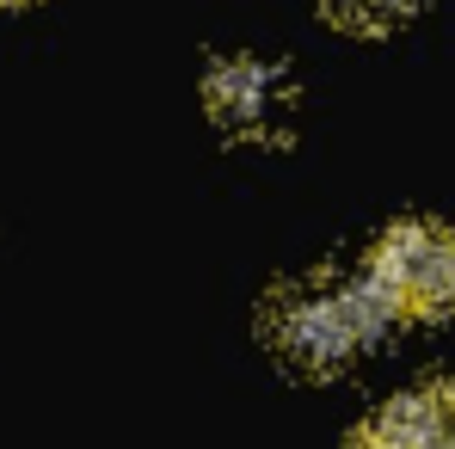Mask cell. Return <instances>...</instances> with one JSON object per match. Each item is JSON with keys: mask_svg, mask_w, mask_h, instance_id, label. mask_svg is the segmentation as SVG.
Segmentation results:
<instances>
[{"mask_svg": "<svg viewBox=\"0 0 455 449\" xmlns=\"http://www.w3.org/2000/svg\"><path fill=\"white\" fill-rule=\"evenodd\" d=\"M387 301L363 277H339V271H314L302 284H283L265 308V339L271 351L302 375H332L351 357H363V345L387 326Z\"/></svg>", "mask_w": 455, "mask_h": 449, "instance_id": "1", "label": "cell"}, {"mask_svg": "<svg viewBox=\"0 0 455 449\" xmlns=\"http://www.w3.org/2000/svg\"><path fill=\"white\" fill-rule=\"evenodd\" d=\"M0 6H12V0H0Z\"/></svg>", "mask_w": 455, "mask_h": 449, "instance_id": "7", "label": "cell"}, {"mask_svg": "<svg viewBox=\"0 0 455 449\" xmlns=\"http://www.w3.org/2000/svg\"><path fill=\"white\" fill-rule=\"evenodd\" d=\"M412 6H419V0H326V12H332L345 31H363V37L394 31V25H400Z\"/></svg>", "mask_w": 455, "mask_h": 449, "instance_id": "5", "label": "cell"}, {"mask_svg": "<svg viewBox=\"0 0 455 449\" xmlns=\"http://www.w3.org/2000/svg\"><path fill=\"white\" fill-rule=\"evenodd\" d=\"M370 284L394 320H437L455 308V222H400L370 253Z\"/></svg>", "mask_w": 455, "mask_h": 449, "instance_id": "2", "label": "cell"}, {"mask_svg": "<svg viewBox=\"0 0 455 449\" xmlns=\"http://www.w3.org/2000/svg\"><path fill=\"white\" fill-rule=\"evenodd\" d=\"M450 444H455V419H450Z\"/></svg>", "mask_w": 455, "mask_h": 449, "instance_id": "6", "label": "cell"}, {"mask_svg": "<svg viewBox=\"0 0 455 449\" xmlns=\"http://www.w3.org/2000/svg\"><path fill=\"white\" fill-rule=\"evenodd\" d=\"M450 419L455 388H419V394H394L357 437L363 444H450Z\"/></svg>", "mask_w": 455, "mask_h": 449, "instance_id": "4", "label": "cell"}, {"mask_svg": "<svg viewBox=\"0 0 455 449\" xmlns=\"http://www.w3.org/2000/svg\"><path fill=\"white\" fill-rule=\"evenodd\" d=\"M204 105H210V117L222 124L228 136H240V142H277L290 130V117H296V86H290L283 68H271L259 56H234V62H222L210 75Z\"/></svg>", "mask_w": 455, "mask_h": 449, "instance_id": "3", "label": "cell"}]
</instances>
